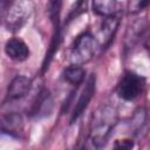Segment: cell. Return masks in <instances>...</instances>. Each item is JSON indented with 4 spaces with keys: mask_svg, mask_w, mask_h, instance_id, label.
<instances>
[{
    "mask_svg": "<svg viewBox=\"0 0 150 150\" xmlns=\"http://www.w3.org/2000/svg\"><path fill=\"white\" fill-rule=\"evenodd\" d=\"M118 121L117 110L110 104L98 107L91 116L88 142L93 148H103Z\"/></svg>",
    "mask_w": 150,
    "mask_h": 150,
    "instance_id": "obj_1",
    "label": "cell"
},
{
    "mask_svg": "<svg viewBox=\"0 0 150 150\" xmlns=\"http://www.w3.org/2000/svg\"><path fill=\"white\" fill-rule=\"evenodd\" d=\"M34 9L32 0H12L4 9L5 27L8 32H19L28 21Z\"/></svg>",
    "mask_w": 150,
    "mask_h": 150,
    "instance_id": "obj_2",
    "label": "cell"
},
{
    "mask_svg": "<svg viewBox=\"0 0 150 150\" xmlns=\"http://www.w3.org/2000/svg\"><path fill=\"white\" fill-rule=\"evenodd\" d=\"M97 41L89 32L80 33L73 41L69 53V60L73 64H84L89 62L96 52Z\"/></svg>",
    "mask_w": 150,
    "mask_h": 150,
    "instance_id": "obj_3",
    "label": "cell"
},
{
    "mask_svg": "<svg viewBox=\"0 0 150 150\" xmlns=\"http://www.w3.org/2000/svg\"><path fill=\"white\" fill-rule=\"evenodd\" d=\"M145 88V79L131 70H125L121 76L116 93L120 98L124 101H134L136 100Z\"/></svg>",
    "mask_w": 150,
    "mask_h": 150,
    "instance_id": "obj_4",
    "label": "cell"
},
{
    "mask_svg": "<svg viewBox=\"0 0 150 150\" xmlns=\"http://www.w3.org/2000/svg\"><path fill=\"white\" fill-rule=\"evenodd\" d=\"M95 88H96V77L94 74H91L88 77V80H87L76 103H75V107H74L71 116H70V124L75 123L81 117V115L84 112V110L87 109L91 98L95 95Z\"/></svg>",
    "mask_w": 150,
    "mask_h": 150,
    "instance_id": "obj_5",
    "label": "cell"
},
{
    "mask_svg": "<svg viewBox=\"0 0 150 150\" xmlns=\"http://www.w3.org/2000/svg\"><path fill=\"white\" fill-rule=\"evenodd\" d=\"M32 80L23 75H16L8 84L5 102H16L22 100L30 91Z\"/></svg>",
    "mask_w": 150,
    "mask_h": 150,
    "instance_id": "obj_6",
    "label": "cell"
},
{
    "mask_svg": "<svg viewBox=\"0 0 150 150\" xmlns=\"http://www.w3.org/2000/svg\"><path fill=\"white\" fill-rule=\"evenodd\" d=\"M53 109V98L48 89L42 88L39 90L36 94L35 98L33 100L29 109H28V115L34 116V117H41L49 115Z\"/></svg>",
    "mask_w": 150,
    "mask_h": 150,
    "instance_id": "obj_7",
    "label": "cell"
},
{
    "mask_svg": "<svg viewBox=\"0 0 150 150\" xmlns=\"http://www.w3.org/2000/svg\"><path fill=\"white\" fill-rule=\"evenodd\" d=\"M5 53L9 59H12L16 62L26 61L30 54L29 48L26 45V42L19 38H12V39L7 40V42L5 45Z\"/></svg>",
    "mask_w": 150,
    "mask_h": 150,
    "instance_id": "obj_8",
    "label": "cell"
},
{
    "mask_svg": "<svg viewBox=\"0 0 150 150\" xmlns=\"http://www.w3.org/2000/svg\"><path fill=\"white\" fill-rule=\"evenodd\" d=\"M23 130L22 116L18 112H9L1 118V131L11 137L19 138Z\"/></svg>",
    "mask_w": 150,
    "mask_h": 150,
    "instance_id": "obj_9",
    "label": "cell"
},
{
    "mask_svg": "<svg viewBox=\"0 0 150 150\" xmlns=\"http://www.w3.org/2000/svg\"><path fill=\"white\" fill-rule=\"evenodd\" d=\"M91 8L95 14L103 18L121 14L122 11L118 0H91Z\"/></svg>",
    "mask_w": 150,
    "mask_h": 150,
    "instance_id": "obj_10",
    "label": "cell"
},
{
    "mask_svg": "<svg viewBox=\"0 0 150 150\" xmlns=\"http://www.w3.org/2000/svg\"><path fill=\"white\" fill-rule=\"evenodd\" d=\"M121 21V14L117 15H112V16H107L103 19L102 26H101V35L103 39V45L107 47L110 45V42L112 41L118 25Z\"/></svg>",
    "mask_w": 150,
    "mask_h": 150,
    "instance_id": "obj_11",
    "label": "cell"
},
{
    "mask_svg": "<svg viewBox=\"0 0 150 150\" xmlns=\"http://www.w3.org/2000/svg\"><path fill=\"white\" fill-rule=\"evenodd\" d=\"M84 75H86V70L82 68V66L73 64V63L70 66L66 67L63 73H62L63 80L67 81L68 83L73 84V86H76V87L83 82Z\"/></svg>",
    "mask_w": 150,
    "mask_h": 150,
    "instance_id": "obj_12",
    "label": "cell"
},
{
    "mask_svg": "<svg viewBox=\"0 0 150 150\" xmlns=\"http://www.w3.org/2000/svg\"><path fill=\"white\" fill-rule=\"evenodd\" d=\"M145 120H146V111L144 108H139L138 110L135 111L134 117L131 120V127L134 129V132H137L142 129L143 124L145 123Z\"/></svg>",
    "mask_w": 150,
    "mask_h": 150,
    "instance_id": "obj_13",
    "label": "cell"
},
{
    "mask_svg": "<svg viewBox=\"0 0 150 150\" xmlns=\"http://www.w3.org/2000/svg\"><path fill=\"white\" fill-rule=\"evenodd\" d=\"M132 146H134V141L131 138L117 139L114 144V148H116V149H131Z\"/></svg>",
    "mask_w": 150,
    "mask_h": 150,
    "instance_id": "obj_14",
    "label": "cell"
},
{
    "mask_svg": "<svg viewBox=\"0 0 150 150\" xmlns=\"http://www.w3.org/2000/svg\"><path fill=\"white\" fill-rule=\"evenodd\" d=\"M150 6V0H138L136 5V11H143Z\"/></svg>",
    "mask_w": 150,
    "mask_h": 150,
    "instance_id": "obj_15",
    "label": "cell"
},
{
    "mask_svg": "<svg viewBox=\"0 0 150 150\" xmlns=\"http://www.w3.org/2000/svg\"><path fill=\"white\" fill-rule=\"evenodd\" d=\"M143 46H144V48H145V50L149 53V55H150V34L144 39V42H143Z\"/></svg>",
    "mask_w": 150,
    "mask_h": 150,
    "instance_id": "obj_16",
    "label": "cell"
}]
</instances>
